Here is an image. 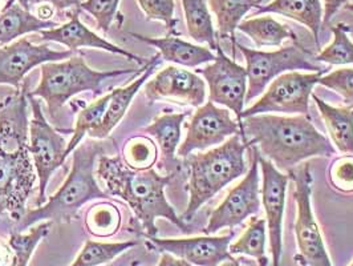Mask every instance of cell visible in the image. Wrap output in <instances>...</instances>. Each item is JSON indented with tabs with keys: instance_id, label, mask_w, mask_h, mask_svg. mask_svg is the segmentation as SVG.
Returning <instances> with one entry per match:
<instances>
[{
	"instance_id": "5",
	"label": "cell",
	"mask_w": 353,
	"mask_h": 266,
	"mask_svg": "<svg viewBox=\"0 0 353 266\" xmlns=\"http://www.w3.org/2000/svg\"><path fill=\"white\" fill-rule=\"evenodd\" d=\"M248 148V144L242 140V135H234L210 151L186 158L190 178L188 182L189 204L181 217L183 221H190L203 204L230 182L248 173L245 160Z\"/></svg>"
},
{
	"instance_id": "1",
	"label": "cell",
	"mask_w": 353,
	"mask_h": 266,
	"mask_svg": "<svg viewBox=\"0 0 353 266\" xmlns=\"http://www.w3.org/2000/svg\"><path fill=\"white\" fill-rule=\"evenodd\" d=\"M37 175L31 161L27 84L0 103V216L18 224L35 189Z\"/></svg>"
},
{
	"instance_id": "46",
	"label": "cell",
	"mask_w": 353,
	"mask_h": 266,
	"mask_svg": "<svg viewBox=\"0 0 353 266\" xmlns=\"http://www.w3.org/2000/svg\"><path fill=\"white\" fill-rule=\"evenodd\" d=\"M344 8H345V10H348V11H351V12H353V3H348Z\"/></svg>"
},
{
	"instance_id": "48",
	"label": "cell",
	"mask_w": 353,
	"mask_h": 266,
	"mask_svg": "<svg viewBox=\"0 0 353 266\" xmlns=\"http://www.w3.org/2000/svg\"><path fill=\"white\" fill-rule=\"evenodd\" d=\"M0 7H1V0H0Z\"/></svg>"
},
{
	"instance_id": "28",
	"label": "cell",
	"mask_w": 353,
	"mask_h": 266,
	"mask_svg": "<svg viewBox=\"0 0 353 266\" xmlns=\"http://www.w3.org/2000/svg\"><path fill=\"white\" fill-rule=\"evenodd\" d=\"M229 251L231 256L243 254L255 258L259 266H268L267 222L265 218L251 216L248 227L241 237L230 244Z\"/></svg>"
},
{
	"instance_id": "7",
	"label": "cell",
	"mask_w": 353,
	"mask_h": 266,
	"mask_svg": "<svg viewBox=\"0 0 353 266\" xmlns=\"http://www.w3.org/2000/svg\"><path fill=\"white\" fill-rule=\"evenodd\" d=\"M246 60V72H248V93L246 103H250L259 95L265 92V88L275 80L278 76L287 72L325 71L311 61V53L303 48L298 40L292 44L282 47L276 51H259L248 48L239 43L235 44Z\"/></svg>"
},
{
	"instance_id": "36",
	"label": "cell",
	"mask_w": 353,
	"mask_h": 266,
	"mask_svg": "<svg viewBox=\"0 0 353 266\" xmlns=\"http://www.w3.org/2000/svg\"><path fill=\"white\" fill-rule=\"evenodd\" d=\"M334 189L351 195L353 193V155H343L332 162L328 172Z\"/></svg>"
},
{
	"instance_id": "30",
	"label": "cell",
	"mask_w": 353,
	"mask_h": 266,
	"mask_svg": "<svg viewBox=\"0 0 353 266\" xmlns=\"http://www.w3.org/2000/svg\"><path fill=\"white\" fill-rule=\"evenodd\" d=\"M137 245L139 241L136 240L121 243H100L88 240L70 266H99L109 264L126 250Z\"/></svg>"
},
{
	"instance_id": "44",
	"label": "cell",
	"mask_w": 353,
	"mask_h": 266,
	"mask_svg": "<svg viewBox=\"0 0 353 266\" xmlns=\"http://www.w3.org/2000/svg\"><path fill=\"white\" fill-rule=\"evenodd\" d=\"M219 266H241V264H239V261H238V260H235V258L230 257L229 260H226L225 263H222Z\"/></svg>"
},
{
	"instance_id": "25",
	"label": "cell",
	"mask_w": 353,
	"mask_h": 266,
	"mask_svg": "<svg viewBox=\"0 0 353 266\" xmlns=\"http://www.w3.org/2000/svg\"><path fill=\"white\" fill-rule=\"evenodd\" d=\"M248 35L256 47H281L285 40H298L294 31L272 17H255L242 20L236 28Z\"/></svg>"
},
{
	"instance_id": "23",
	"label": "cell",
	"mask_w": 353,
	"mask_h": 266,
	"mask_svg": "<svg viewBox=\"0 0 353 266\" xmlns=\"http://www.w3.org/2000/svg\"><path fill=\"white\" fill-rule=\"evenodd\" d=\"M311 97L318 106L336 151L343 155H353V106H331L315 93Z\"/></svg>"
},
{
	"instance_id": "17",
	"label": "cell",
	"mask_w": 353,
	"mask_h": 266,
	"mask_svg": "<svg viewBox=\"0 0 353 266\" xmlns=\"http://www.w3.org/2000/svg\"><path fill=\"white\" fill-rule=\"evenodd\" d=\"M206 83L198 73L169 66L145 84V95L150 104L169 99L186 106L205 104Z\"/></svg>"
},
{
	"instance_id": "3",
	"label": "cell",
	"mask_w": 353,
	"mask_h": 266,
	"mask_svg": "<svg viewBox=\"0 0 353 266\" xmlns=\"http://www.w3.org/2000/svg\"><path fill=\"white\" fill-rule=\"evenodd\" d=\"M96 175L105 185L108 195L120 197L129 205L141 225L145 238L157 236V218H165L183 233H189V225L176 216L165 196V188L176 175H159L154 168L133 171L120 156L105 155L99 158Z\"/></svg>"
},
{
	"instance_id": "4",
	"label": "cell",
	"mask_w": 353,
	"mask_h": 266,
	"mask_svg": "<svg viewBox=\"0 0 353 266\" xmlns=\"http://www.w3.org/2000/svg\"><path fill=\"white\" fill-rule=\"evenodd\" d=\"M104 153V144L96 139H89L73 151L71 173L61 188L50 197L48 202L27 211L23 218L15 224L12 231L31 228L36 222L52 221L53 224H70L83 205L90 200L108 198L109 195L101 191L94 178L96 160Z\"/></svg>"
},
{
	"instance_id": "20",
	"label": "cell",
	"mask_w": 353,
	"mask_h": 266,
	"mask_svg": "<svg viewBox=\"0 0 353 266\" xmlns=\"http://www.w3.org/2000/svg\"><path fill=\"white\" fill-rule=\"evenodd\" d=\"M132 36L157 48L161 57L165 61L176 63L182 67L196 68L199 66L212 63L216 57V55L212 53L210 48H206L202 46H195V44L176 37V36L149 37V36L139 35V34H132Z\"/></svg>"
},
{
	"instance_id": "13",
	"label": "cell",
	"mask_w": 353,
	"mask_h": 266,
	"mask_svg": "<svg viewBox=\"0 0 353 266\" xmlns=\"http://www.w3.org/2000/svg\"><path fill=\"white\" fill-rule=\"evenodd\" d=\"M195 73L202 75L209 87V102L232 111L238 117L245 111L248 93V72L228 57L222 48L216 50V57Z\"/></svg>"
},
{
	"instance_id": "32",
	"label": "cell",
	"mask_w": 353,
	"mask_h": 266,
	"mask_svg": "<svg viewBox=\"0 0 353 266\" xmlns=\"http://www.w3.org/2000/svg\"><path fill=\"white\" fill-rule=\"evenodd\" d=\"M159 160V146L148 136H133L126 140L123 161L133 171L152 169Z\"/></svg>"
},
{
	"instance_id": "10",
	"label": "cell",
	"mask_w": 353,
	"mask_h": 266,
	"mask_svg": "<svg viewBox=\"0 0 353 266\" xmlns=\"http://www.w3.org/2000/svg\"><path fill=\"white\" fill-rule=\"evenodd\" d=\"M32 119L30 122V151L34 159L36 175L39 178V197L36 208L46 202V189L54 171L67 159L65 151L68 144L65 139L53 129L41 111L40 103L28 92Z\"/></svg>"
},
{
	"instance_id": "11",
	"label": "cell",
	"mask_w": 353,
	"mask_h": 266,
	"mask_svg": "<svg viewBox=\"0 0 353 266\" xmlns=\"http://www.w3.org/2000/svg\"><path fill=\"white\" fill-rule=\"evenodd\" d=\"M252 161L245 178L230 189L225 200L212 211L209 222L203 229L205 234H215L225 228L234 229L251 216L259 212L262 198L259 185V151L252 148Z\"/></svg>"
},
{
	"instance_id": "2",
	"label": "cell",
	"mask_w": 353,
	"mask_h": 266,
	"mask_svg": "<svg viewBox=\"0 0 353 266\" xmlns=\"http://www.w3.org/2000/svg\"><path fill=\"white\" fill-rule=\"evenodd\" d=\"M242 139L287 175L305 160L332 158L336 149L308 116L255 115L239 122Z\"/></svg>"
},
{
	"instance_id": "16",
	"label": "cell",
	"mask_w": 353,
	"mask_h": 266,
	"mask_svg": "<svg viewBox=\"0 0 353 266\" xmlns=\"http://www.w3.org/2000/svg\"><path fill=\"white\" fill-rule=\"evenodd\" d=\"M73 51H56L47 44L36 46L27 37H21L10 46L0 47V84L21 88L24 76L37 66L67 60Z\"/></svg>"
},
{
	"instance_id": "45",
	"label": "cell",
	"mask_w": 353,
	"mask_h": 266,
	"mask_svg": "<svg viewBox=\"0 0 353 266\" xmlns=\"http://www.w3.org/2000/svg\"><path fill=\"white\" fill-rule=\"evenodd\" d=\"M15 1H17V0H8V3H7V7L12 6ZM19 3H20L23 7H26V8H28V10H30V4H28V0H20Z\"/></svg>"
},
{
	"instance_id": "18",
	"label": "cell",
	"mask_w": 353,
	"mask_h": 266,
	"mask_svg": "<svg viewBox=\"0 0 353 266\" xmlns=\"http://www.w3.org/2000/svg\"><path fill=\"white\" fill-rule=\"evenodd\" d=\"M41 39L44 41H54V43H60L65 47H68L71 51L79 50L81 47H89V48H99V50H104L108 53H117L128 57L132 61H136L140 66H146L149 63L148 59H142L137 55H133L129 51H126L124 48L112 44L110 41H108L105 39L96 35L93 31H90L88 27L81 23L79 12H73L71 19L68 23L57 26L51 30H44L40 31Z\"/></svg>"
},
{
	"instance_id": "21",
	"label": "cell",
	"mask_w": 353,
	"mask_h": 266,
	"mask_svg": "<svg viewBox=\"0 0 353 266\" xmlns=\"http://www.w3.org/2000/svg\"><path fill=\"white\" fill-rule=\"evenodd\" d=\"M159 57H161L159 53L153 56L148 70L142 72L141 76L137 80H134L133 83H130L128 87L113 89L110 92V100H109V104L106 108L104 119H103L101 124L99 125L96 129L89 132L88 135L90 139H96V140L106 139L110 135V132L123 120L133 97L137 95V92L141 89L145 82L150 77V75L159 66V61H161Z\"/></svg>"
},
{
	"instance_id": "39",
	"label": "cell",
	"mask_w": 353,
	"mask_h": 266,
	"mask_svg": "<svg viewBox=\"0 0 353 266\" xmlns=\"http://www.w3.org/2000/svg\"><path fill=\"white\" fill-rule=\"evenodd\" d=\"M351 0H323V26L330 23L335 17L336 12L345 7Z\"/></svg>"
},
{
	"instance_id": "12",
	"label": "cell",
	"mask_w": 353,
	"mask_h": 266,
	"mask_svg": "<svg viewBox=\"0 0 353 266\" xmlns=\"http://www.w3.org/2000/svg\"><path fill=\"white\" fill-rule=\"evenodd\" d=\"M186 129V137L176 149V155L182 159L194 151L218 146L234 135H242L239 122L231 117L229 109L219 108L212 102L196 108Z\"/></svg>"
},
{
	"instance_id": "15",
	"label": "cell",
	"mask_w": 353,
	"mask_h": 266,
	"mask_svg": "<svg viewBox=\"0 0 353 266\" xmlns=\"http://www.w3.org/2000/svg\"><path fill=\"white\" fill-rule=\"evenodd\" d=\"M259 167L262 169L263 185L261 187V198L265 208V222L268 228V241L272 266L282 265L283 216L285 208V192L288 187V175L278 171L271 161L259 153Z\"/></svg>"
},
{
	"instance_id": "43",
	"label": "cell",
	"mask_w": 353,
	"mask_h": 266,
	"mask_svg": "<svg viewBox=\"0 0 353 266\" xmlns=\"http://www.w3.org/2000/svg\"><path fill=\"white\" fill-rule=\"evenodd\" d=\"M53 15L52 6L50 4H41L37 8V17L41 20H48Z\"/></svg>"
},
{
	"instance_id": "24",
	"label": "cell",
	"mask_w": 353,
	"mask_h": 266,
	"mask_svg": "<svg viewBox=\"0 0 353 266\" xmlns=\"http://www.w3.org/2000/svg\"><path fill=\"white\" fill-rule=\"evenodd\" d=\"M57 26V23L51 20L37 18L20 3H14L12 6L6 7L0 15V44L10 43L30 32L51 30Z\"/></svg>"
},
{
	"instance_id": "35",
	"label": "cell",
	"mask_w": 353,
	"mask_h": 266,
	"mask_svg": "<svg viewBox=\"0 0 353 266\" xmlns=\"http://www.w3.org/2000/svg\"><path fill=\"white\" fill-rule=\"evenodd\" d=\"M139 4L148 20L162 21L170 34H176L174 0H139Z\"/></svg>"
},
{
	"instance_id": "14",
	"label": "cell",
	"mask_w": 353,
	"mask_h": 266,
	"mask_svg": "<svg viewBox=\"0 0 353 266\" xmlns=\"http://www.w3.org/2000/svg\"><path fill=\"white\" fill-rule=\"evenodd\" d=\"M234 238V229L223 234H205L189 238H146V247L159 253H170L193 266H219L230 257L229 247Z\"/></svg>"
},
{
	"instance_id": "41",
	"label": "cell",
	"mask_w": 353,
	"mask_h": 266,
	"mask_svg": "<svg viewBox=\"0 0 353 266\" xmlns=\"http://www.w3.org/2000/svg\"><path fill=\"white\" fill-rule=\"evenodd\" d=\"M157 266H193L190 263L176 257L170 253H161V258H159Z\"/></svg>"
},
{
	"instance_id": "31",
	"label": "cell",
	"mask_w": 353,
	"mask_h": 266,
	"mask_svg": "<svg viewBox=\"0 0 353 266\" xmlns=\"http://www.w3.org/2000/svg\"><path fill=\"white\" fill-rule=\"evenodd\" d=\"M53 222L47 220L41 221L37 227L28 233L11 231L8 237V245L14 253L12 266H28L36 247L48 236L52 229Z\"/></svg>"
},
{
	"instance_id": "33",
	"label": "cell",
	"mask_w": 353,
	"mask_h": 266,
	"mask_svg": "<svg viewBox=\"0 0 353 266\" xmlns=\"http://www.w3.org/2000/svg\"><path fill=\"white\" fill-rule=\"evenodd\" d=\"M110 100V92L106 93L101 99L93 102L90 106L84 108L76 120V126L73 129V136L71 142H68L65 156L71 155L72 152L81 144L85 135H88L90 131L96 129L99 125L101 124L104 115H105L106 108Z\"/></svg>"
},
{
	"instance_id": "47",
	"label": "cell",
	"mask_w": 353,
	"mask_h": 266,
	"mask_svg": "<svg viewBox=\"0 0 353 266\" xmlns=\"http://www.w3.org/2000/svg\"><path fill=\"white\" fill-rule=\"evenodd\" d=\"M348 266H353V260H352V261H351V264H350V265H348Z\"/></svg>"
},
{
	"instance_id": "38",
	"label": "cell",
	"mask_w": 353,
	"mask_h": 266,
	"mask_svg": "<svg viewBox=\"0 0 353 266\" xmlns=\"http://www.w3.org/2000/svg\"><path fill=\"white\" fill-rule=\"evenodd\" d=\"M319 84L332 89L347 104H353V68H341L320 77Z\"/></svg>"
},
{
	"instance_id": "6",
	"label": "cell",
	"mask_w": 353,
	"mask_h": 266,
	"mask_svg": "<svg viewBox=\"0 0 353 266\" xmlns=\"http://www.w3.org/2000/svg\"><path fill=\"white\" fill-rule=\"evenodd\" d=\"M152 59L146 66L139 70H113V71H94L85 63L81 56H71L63 61L44 63L40 68L41 77L39 86L31 96L40 97L46 102L47 109L54 124L60 122L61 111L65 103L77 93L92 91L94 95L101 92V84L112 77L128 73H141L148 70Z\"/></svg>"
},
{
	"instance_id": "40",
	"label": "cell",
	"mask_w": 353,
	"mask_h": 266,
	"mask_svg": "<svg viewBox=\"0 0 353 266\" xmlns=\"http://www.w3.org/2000/svg\"><path fill=\"white\" fill-rule=\"evenodd\" d=\"M30 6H37V4H50L57 10H67L71 7H80L79 0H28Z\"/></svg>"
},
{
	"instance_id": "26",
	"label": "cell",
	"mask_w": 353,
	"mask_h": 266,
	"mask_svg": "<svg viewBox=\"0 0 353 266\" xmlns=\"http://www.w3.org/2000/svg\"><path fill=\"white\" fill-rule=\"evenodd\" d=\"M190 37L199 43L208 44L210 50H218V34L214 28L208 0H181Z\"/></svg>"
},
{
	"instance_id": "27",
	"label": "cell",
	"mask_w": 353,
	"mask_h": 266,
	"mask_svg": "<svg viewBox=\"0 0 353 266\" xmlns=\"http://www.w3.org/2000/svg\"><path fill=\"white\" fill-rule=\"evenodd\" d=\"M263 0H209V8L216 19L218 35L230 36L235 46L234 32L252 8H261Z\"/></svg>"
},
{
	"instance_id": "9",
	"label": "cell",
	"mask_w": 353,
	"mask_h": 266,
	"mask_svg": "<svg viewBox=\"0 0 353 266\" xmlns=\"http://www.w3.org/2000/svg\"><path fill=\"white\" fill-rule=\"evenodd\" d=\"M325 71L301 73L287 72L278 76L265 88L262 97L242 112L238 122L248 116L263 113H285V115H310V100L315 86Z\"/></svg>"
},
{
	"instance_id": "19",
	"label": "cell",
	"mask_w": 353,
	"mask_h": 266,
	"mask_svg": "<svg viewBox=\"0 0 353 266\" xmlns=\"http://www.w3.org/2000/svg\"><path fill=\"white\" fill-rule=\"evenodd\" d=\"M188 116V112L163 113L143 129L157 142L161 153L159 164L166 175H176L179 169V161L176 160V153L181 142L182 124Z\"/></svg>"
},
{
	"instance_id": "29",
	"label": "cell",
	"mask_w": 353,
	"mask_h": 266,
	"mask_svg": "<svg viewBox=\"0 0 353 266\" xmlns=\"http://www.w3.org/2000/svg\"><path fill=\"white\" fill-rule=\"evenodd\" d=\"M85 228L90 236L108 238L121 228V212L110 201L96 202L85 213Z\"/></svg>"
},
{
	"instance_id": "34",
	"label": "cell",
	"mask_w": 353,
	"mask_h": 266,
	"mask_svg": "<svg viewBox=\"0 0 353 266\" xmlns=\"http://www.w3.org/2000/svg\"><path fill=\"white\" fill-rule=\"evenodd\" d=\"M348 26L343 23L334 26V40L315 56V60L331 66L353 64V41L348 36Z\"/></svg>"
},
{
	"instance_id": "42",
	"label": "cell",
	"mask_w": 353,
	"mask_h": 266,
	"mask_svg": "<svg viewBox=\"0 0 353 266\" xmlns=\"http://www.w3.org/2000/svg\"><path fill=\"white\" fill-rule=\"evenodd\" d=\"M14 264V253L10 248L8 243L0 240V266H12Z\"/></svg>"
},
{
	"instance_id": "22",
	"label": "cell",
	"mask_w": 353,
	"mask_h": 266,
	"mask_svg": "<svg viewBox=\"0 0 353 266\" xmlns=\"http://www.w3.org/2000/svg\"><path fill=\"white\" fill-rule=\"evenodd\" d=\"M265 14H276L305 26L312 32L315 43L320 48L319 36L323 27L324 14L321 0H272L258 8L254 17H261Z\"/></svg>"
},
{
	"instance_id": "37",
	"label": "cell",
	"mask_w": 353,
	"mask_h": 266,
	"mask_svg": "<svg viewBox=\"0 0 353 266\" xmlns=\"http://www.w3.org/2000/svg\"><path fill=\"white\" fill-rule=\"evenodd\" d=\"M119 4L120 0H85L80 4V8L96 19L99 30L108 32L117 15Z\"/></svg>"
},
{
	"instance_id": "8",
	"label": "cell",
	"mask_w": 353,
	"mask_h": 266,
	"mask_svg": "<svg viewBox=\"0 0 353 266\" xmlns=\"http://www.w3.org/2000/svg\"><path fill=\"white\" fill-rule=\"evenodd\" d=\"M288 178L295 184V236L298 245L295 260L301 266H334L311 205L314 178L310 164L304 162L299 168L296 167L288 173Z\"/></svg>"
}]
</instances>
